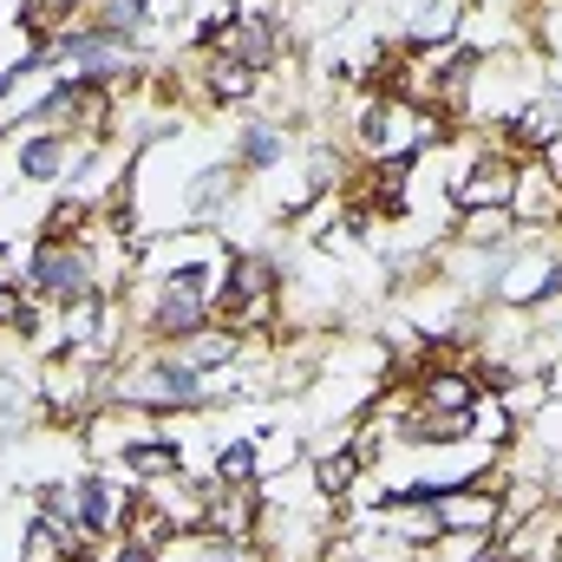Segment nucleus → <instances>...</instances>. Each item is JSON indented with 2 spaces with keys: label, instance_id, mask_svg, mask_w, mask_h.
I'll use <instances>...</instances> for the list:
<instances>
[{
  "label": "nucleus",
  "instance_id": "25",
  "mask_svg": "<svg viewBox=\"0 0 562 562\" xmlns=\"http://www.w3.org/2000/svg\"><path fill=\"white\" fill-rule=\"evenodd\" d=\"M562 301V256H550V269H543V307H557Z\"/></svg>",
  "mask_w": 562,
  "mask_h": 562
},
{
  "label": "nucleus",
  "instance_id": "23",
  "mask_svg": "<svg viewBox=\"0 0 562 562\" xmlns=\"http://www.w3.org/2000/svg\"><path fill=\"white\" fill-rule=\"evenodd\" d=\"M458 562H510L504 557V543H497V537H477V543H464V557Z\"/></svg>",
  "mask_w": 562,
  "mask_h": 562
},
{
  "label": "nucleus",
  "instance_id": "14",
  "mask_svg": "<svg viewBox=\"0 0 562 562\" xmlns=\"http://www.w3.org/2000/svg\"><path fill=\"white\" fill-rule=\"evenodd\" d=\"M451 243L458 249H510L517 243V216L510 210H464L451 223Z\"/></svg>",
  "mask_w": 562,
  "mask_h": 562
},
{
  "label": "nucleus",
  "instance_id": "16",
  "mask_svg": "<svg viewBox=\"0 0 562 562\" xmlns=\"http://www.w3.org/2000/svg\"><path fill=\"white\" fill-rule=\"evenodd\" d=\"M256 451H262V477H281V471H301L307 464L301 431H256Z\"/></svg>",
  "mask_w": 562,
  "mask_h": 562
},
{
  "label": "nucleus",
  "instance_id": "24",
  "mask_svg": "<svg viewBox=\"0 0 562 562\" xmlns=\"http://www.w3.org/2000/svg\"><path fill=\"white\" fill-rule=\"evenodd\" d=\"M20 92H26V79H20V72L7 66V59H0V112H7V105H13Z\"/></svg>",
  "mask_w": 562,
  "mask_h": 562
},
{
  "label": "nucleus",
  "instance_id": "11",
  "mask_svg": "<svg viewBox=\"0 0 562 562\" xmlns=\"http://www.w3.org/2000/svg\"><path fill=\"white\" fill-rule=\"evenodd\" d=\"M307 477H314V497H321V504L347 510L353 491H360V477H367V464H360L347 445H321V451H307Z\"/></svg>",
  "mask_w": 562,
  "mask_h": 562
},
{
  "label": "nucleus",
  "instance_id": "9",
  "mask_svg": "<svg viewBox=\"0 0 562 562\" xmlns=\"http://www.w3.org/2000/svg\"><path fill=\"white\" fill-rule=\"evenodd\" d=\"M119 477H132V484H164V477H177L183 471V438L177 431H164V425H150L138 431L132 445H125V458L112 464Z\"/></svg>",
  "mask_w": 562,
  "mask_h": 562
},
{
  "label": "nucleus",
  "instance_id": "3",
  "mask_svg": "<svg viewBox=\"0 0 562 562\" xmlns=\"http://www.w3.org/2000/svg\"><path fill=\"white\" fill-rule=\"evenodd\" d=\"M7 157V183H40V190H66V170L79 157V138L72 132H20V138L0 144Z\"/></svg>",
  "mask_w": 562,
  "mask_h": 562
},
{
  "label": "nucleus",
  "instance_id": "8",
  "mask_svg": "<svg viewBox=\"0 0 562 562\" xmlns=\"http://www.w3.org/2000/svg\"><path fill=\"white\" fill-rule=\"evenodd\" d=\"M288 150H294V138H288L281 119H243V125L229 132V164H236L243 177H276Z\"/></svg>",
  "mask_w": 562,
  "mask_h": 562
},
{
  "label": "nucleus",
  "instance_id": "5",
  "mask_svg": "<svg viewBox=\"0 0 562 562\" xmlns=\"http://www.w3.org/2000/svg\"><path fill=\"white\" fill-rule=\"evenodd\" d=\"M510 216L524 236H557L562 229V177L543 157H517V183H510Z\"/></svg>",
  "mask_w": 562,
  "mask_h": 562
},
{
  "label": "nucleus",
  "instance_id": "22",
  "mask_svg": "<svg viewBox=\"0 0 562 562\" xmlns=\"http://www.w3.org/2000/svg\"><path fill=\"white\" fill-rule=\"evenodd\" d=\"M20 262H26V249H20L13 236H0V281H13V288H20Z\"/></svg>",
  "mask_w": 562,
  "mask_h": 562
},
{
  "label": "nucleus",
  "instance_id": "10",
  "mask_svg": "<svg viewBox=\"0 0 562 562\" xmlns=\"http://www.w3.org/2000/svg\"><path fill=\"white\" fill-rule=\"evenodd\" d=\"M177 353L203 373V380H216V373H229V367H243L249 353H256V340L249 334H236L229 321H210V327H196L190 340H177Z\"/></svg>",
  "mask_w": 562,
  "mask_h": 562
},
{
  "label": "nucleus",
  "instance_id": "12",
  "mask_svg": "<svg viewBox=\"0 0 562 562\" xmlns=\"http://www.w3.org/2000/svg\"><path fill=\"white\" fill-rule=\"evenodd\" d=\"M262 530V497H256V484L249 491H210V504H203V530L196 537H256Z\"/></svg>",
  "mask_w": 562,
  "mask_h": 562
},
{
  "label": "nucleus",
  "instance_id": "19",
  "mask_svg": "<svg viewBox=\"0 0 562 562\" xmlns=\"http://www.w3.org/2000/svg\"><path fill=\"white\" fill-rule=\"evenodd\" d=\"M190 13H196V0H144V40L177 33V20H190Z\"/></svg>",
  "mask_w": 562,
  "mask_h": 562
},
{
  "label": "nucleus",
  "instance_id": "7",
  "mask_svg": "<svg viewBox=\"0 0 562 562\" xmlns=\"http://www.w3.org/2000/svg\"><path fill=\"white\" fill-rule=\"evenodd\" d=\"M464 26H471V0H406L400 7V40L419 53L464 40Z\"/></svg>",
  "mask_w": 562,
  "mask_h": 562
},
{
  "label": "nucleus",
  "instance_id": "13",
  "mask_svg": "<svg viewBox=\"0 0 562 562\" xmlns=\"http://www.w3.org/2000/svg\"><path fill=\"white\" fill-rule=\"evenodd\" d=\"M210 477H216L223 491H249V484L262 477L256 431H229V438H216V451H210Z\"/></svg>",
  "mask_w": 562,
  "mask_h": 562
},
{
  "label": "nucleus",
  "instance_id": "27",
  "mask_svg": "<svg viewBox=\"0 0 562 562\" xmlns=\"http://www.w3.org/2000/svg\"><path fill=\"white\" fill-rule=\"evenodd\" d=\"M7 190H13V183H7V177H0V196H7Z\"/></svg>",
  "mask_w": 562,
  "mask_h": 562
},
{
  "label": "nucleus",
  "instance_id": "20",
  "mask_svg": "<svg viewBox=\"0 0 562 562\" xmlns=\"http://www.w3.org/2000/svg\"><path fill=\"white\" fill-rule=\"evenodd\" d=\"M170 550H157V543H138V537H119L112 550H105V562H164Z\"/></svg>",
  "mask_w": 562,
  "mask_h": 562
},
{
  "label": "nucleus",
  "instance_id": "1",
  "mask_svg": "<svg viewBox=\"0 0 562 562\" xmlns=\"http://www.w3.org/2000/svg\"><path fill=\"white\" fill-rule=\"evenodd\" d=\"M53 53H59V66H53V72H72V79H86V86H112V92L138 86L144 72H150V59H144L138 40L105 33V26H92V20L66 26V33L53 40Z\"/></svg>",
  "mask_w": 562,
  "mask_h": 562
},
{
  "label": "nucleus",
  "instance_id": "18",
  "mask_svg": "<svg viewBox=\"0 0 562 562\" xmlns=\"http://www.w3.org/2000/svg\"><path fill=\"white\" fill-rule=\"evenodd\" d=\"M46 327H53V307L26 294V307L13 314V327H7V340H13V347H40V340H46Z\"/></svg>",
  "mask_w": 562,
  "mask_h": 562
},
{
  "label": "nucleus",
  "instance_id": "21",
  "mask_svg": "<svg viewBox=\"0 0 562 562\" xmlns=\"http://www.w3.org/2000/svg\"><path fill=\"white\" fill-rule=\"evenodd\" d=\"M229 13H236V20H281L288 0H229Z\"/></svg>",
  "mask_w": 562,
  "mask_h": 562
},
{
  "label": "nucleus",
  "instance_id": "2",
  "mask_svg": "<svg viewBox=\"0 0 562 562\" xmlns=\"http://www.w3.org/2000/svg\"><path fill=\"white\" fill-rule=\"evenodd\" d=\"M20 288H26L33 301H46L53 314H66V307H79V301L105 294V281H99V262H92V243H40V236L26 243Z\"/></svg>",
  "mask_w": 562,
  "mask_h": 562
},
{
  "label": "nucleus",
  "instance_id": "15",
  "mask_svg": "<svg viewBox=\"0 0 562 562\" xmlns=\"http://www.w3.org/2000/svg\"><path fill=\"white\" fill-rule=\"evenodd\" d=\"M517 431H524V419H517L497 393H484V400L471 406V445H491L497 458H510V451H517Z\"/></svg>",
  "mask_w": 562,
  "mask_h": 562
},
{
  "label": "nucleus",
  "instance_id": "4",
  "mask_svg": "<svg viewBox=\"0 0 562 562\" xmlns=\"http://www.w3.org/2000/svg\"><path fill=\"white\" fill-rule=\"evenodd\" d=\"M431 510H438V530H445V537H458V543L504 537V477H484V484L445 491Z\"/></svg>",
  "mask_w": 562,
  "mask_h": 562
},
{
  "label": "nucleus",
  "instance_id": "17",
  "mask_svg": "<svg viewBox=\"0 0 562 562\" xmlns=\"http://www.w3.org/2000/svg\"><path fill=\"white\" fill-rule=\"evenodd\" d=\"M190 562H269L256 537H190Z\"/></svg>",
  "mask_w": 562,
  "mask_h": 562
},
{
  "label": "nucleus",
  "instance_id": "6",
  "mask_svg": "<svg viewBox=\"0 0 562 562\" xmlns=\"http://www.w3.org/2000/svg\"><path fill=\"white\" fill-rule=\"evenodd\" d=\"M262 72H249L243 59H229V53H203L196 59V72H190V92H196V105L203 112H236V105H249V99H262Z\"/></svg>",
  "mask_w": 562,
  "mask_h": 562
},
{
  "label": "nucleus",
  "instance_id": "26",
  "mask_svg": "<svg viewBox=\"0 0 562 562\" xmlns=\"http://www.w3.org/2000/svg\"><path fill=\"white\" fill-rule=\"evenodd\" d=\"M7 40H13V13H0V46H7Z\"/></svg>",
  "mask_w": 562,
  "mask_h": 562
}]
</instances>
